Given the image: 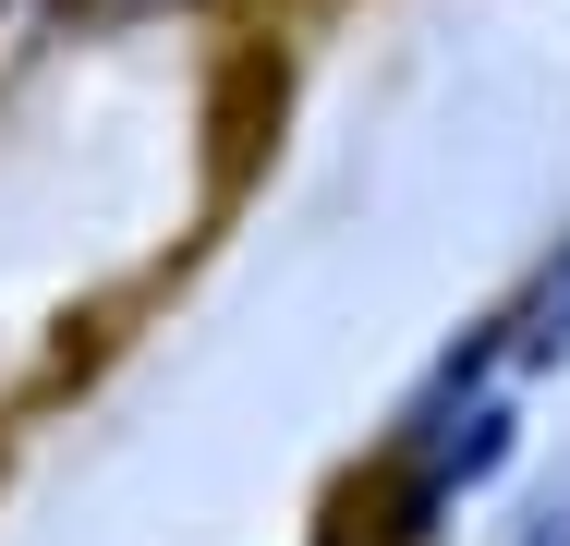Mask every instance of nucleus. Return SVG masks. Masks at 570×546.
I'll use <instances>...</instances> for the list:
<instances>
[{
    "label": "nucleus",
    "mask_w": 570,
    "mask_h": 546,
    "mask_svg": "<svg viewBox=\"0 0 570 546\" xmlns=\"http://www.w3.org/2000/svg\"><path fill=\"white\" fill-rule=\"evenodd\" d=\"M73 25H170V12H207V0H61Z\"/></svg>",
    "instance_id": "7ed1b4c3"
},
{
    "label": "nucleus",
    "mask_w": 570,
    "mask_h": 546,
    "mask_svg": "<svg viewBox=\"0 0 570 546\" xmlns=\"http://www.w3.org/2000/svg\"><path fill=\"white\" fill-rule=\"evenodd\" d=\"M485 328H498V352H510L522 389H534L547 364H570V231L510 280V292H498V304H485Z\"/></svg>",
    "instance_id": "f257e3e1"
},
{
    "label": "nucleus",
    "mask_w": 570,
    "mask_h": 546,
    "mask_svg": "<svg viewBox=\"0 0 570 546\" xmlns=\"http://www.w3.org/2000/svg\"><path fill=\"white\" fill-rule=\"evenodd\" d=\"M498 546H570V474H559V486H547V498H534V510H522Z\"/></svg>",
    "instance_id": "f03ea898"
}]
</instances>
